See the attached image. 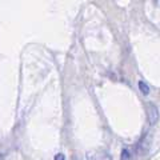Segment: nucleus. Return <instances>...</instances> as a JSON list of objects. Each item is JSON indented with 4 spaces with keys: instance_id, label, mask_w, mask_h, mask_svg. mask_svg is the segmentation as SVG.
I'll use <instances>...</instances> for the list:
<instances>
[{
    "instance_id": "nucleus-1",
    "label": "nucleus",
    "mask_w": 160,
    "mask_h": 160,
    "mask_svg": "<svg viewBox=\"0 0 160 160\" xmlns=\"http://www.w3.org/2000/svg\"><path fill=\"white\" fill-rule=\"evenodd\" d=\"M87 160H112V156L106 149H93L87 153Z\"/></svg>"
},
{
    "instance_id": "nucleus-2",
    "label": "nucleus",
    "mask_w": 160,
    "mask_h": 160,
    "mask_svg": "<svg viewBox=\"0 0 160 160\" xmlns=\"http://www.w3.org/2000/svg\"><path fill=\"white\" fill-rule=\"evenodd\" d=\"M147 111H148V120L151 124H156L158 119H159V112H158V107L155 104L149 103L147 106Z\"/></svg>"
},
{
    "instance_id": "nucleus-3",
    "label": "nucleus",
    "mask_w": 160,
    "mask_h": 160,
    "mask_svg": "<svg viewBox=\"0 0 160 160\" xmlns=\"http://www.w3.org/2000/svg\"><path fill=\"white\" fill-rule=\"evenodd\" d=\"M139 88H140V91H142L143 95H148L149 93V87L144 82H139Z\"/></svg>"
},
{
    "instance_id": "nucleus-4",
    "label": "nucleus",
    "mask_w": 160,
    "mask_h": 160,
    "mask_svg": "<svg viewBox=\"0 0 160 160\" xmlns=\"http://www.w3.org/2000/svg\"><path fill=\"white\" fill-rule=\"evenodd\" d=\"M129 159H131L129 151H128V149H123V152H122V160H129Z\"/></svg>"
},
{
    "instance_id": "nucleus-5",
    "label": "nucleus",
    "mask_w": 160,
    "mask_h": 160,
    "mask_svg": "<svg viewBox=\"0 0 160 160\" xmlns=\"http://www.w3.org/2000/svg\"><path fill=\"white\" fill-rule=\"evenodd\" d=\"M55 160H66V156H64L63 153H58L56 156H55Z\"/></svg>"
},
{
    "instance_id": "nucleus-6",
    "label": "nucleus",
    "mask_w": 160,
    "mask_h": 160,
    "mask_svg": "<svg viewBox=\"0 0 160 160\" xmlns=\"http://www.w3.org/2000/svg\"><path fill=\"white\" fill-rule=\"evenodd\" d=\"M72 160H80V159H79L78 155H73V156H72Z\"/></svg>"
}]
</instances>
